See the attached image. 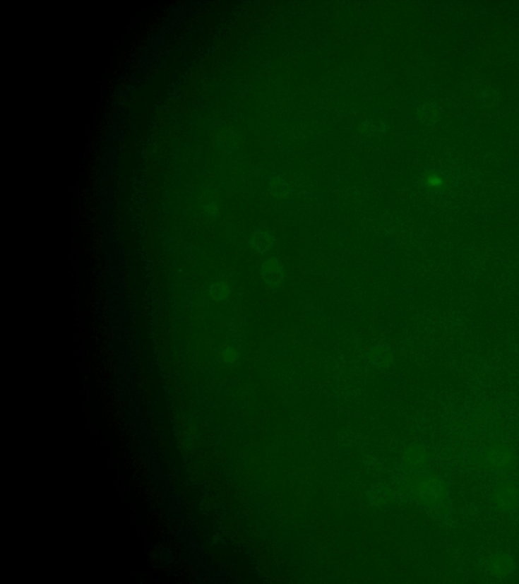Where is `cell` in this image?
I'll return each mask as SVG.
<instances>
[{
  "label": "cell",
  "instance_id": "cell-8",
  "mask_svg": "<svg viewBox=\"0 0 519 584\" xmlns=\"http://www.w3.org/2000/svg\"><path fill=\"white\" fill-rule=\"evenodd\" d=\"M427 182L430 187L437 190L441 189L446 186V181L443 180V178L439 176V174L435 173L430 174L428 176Z\"/></svg>",
  "mask_w": 519,
  "mask_h": 584
},
{
  "label": "cell",
  "instance_id": "cell-5",
  "mask_svg": "<svg viewBox=\"0 0 519 584\" xmlns=\"http://www.w3.org/2000/svg\"><path fill=\"white\" fill-rule=\"evenodd\" d=\"M251 246L256 253L262 256H269L276 248V241L269 232L260 230L253 234Z\"/></svg>",
  "mask_w": 519,
  "mask_h": 584
},
{
  "label": "cell",
  "instance_id": "cell-1",
  "mask_svg": "<svg viewBox=\"0 0 519 584\" xmlns=\"http://www.w3.org/2000/svg\"><path fill=\"white\" fill-rule=\"evenodd\" d=\"M515 451L511 446L495 443L486 446L479 453L478 462L488 471L505 475L511 472L515 465Z\"/></svg>",
  "mask_w": 519,
  "mask_h": 584
},
{
  "label": "cell",
  "instance_id": "cell-6",
  "mask_svg": "<svg viewBox=\"0 0 519 584\" xmlns=\"http://www.w3.org/2000/svg\"><path fill=\"white\" fill-rule=\"evenodd\" d=\"M428 455L421 446H411L406 453V464L414 472H421L427 466Z\"/></svg>",
  "mask_w": 519,
  "mask_h": 584
},
{
  "label": "cell",
  "instance_id": "cell-7",
  "mask_svg": "<svg viewBox=\"0 0 519 584\" xmlns=\"http://www.w3.org/2000/svg\"><path fill=\"white\" fill-rule=\"evenodd\" d=\"M514 567L513 559L511 556L499 554L491 558L489 562L490 571L496 576L503 577L508 576Z\"/></svg>",
  "mask_w": 519,
  "mask_h": 584
},
{
  "label": "cell",
  "instance_id": "cell-2",
  "mask_svg": "<svg viewBox=\"0 0 519 584\" xmlns=\"http://www.w3.org/2000/svg\"><path fill=\"white\" fill-rule=\"evenodd\" d=\"M416 497L421 503L429 507H439L446 499V485L431 475L420 477L414 486Z\"/></svg>",
  "mask_w": 519,
  "mask_h": 584
},
{
  "label": "cell",
  "instance_id": "cell-3",
  "mask_svg": "<svg viewBox=\"0 0 519 584\" xmlns=\"http://www.w3.org/2000/svg\"><path fill=\"white\" fill-rule=\"evenodd\" d=\"M493 502L499 511H511L519 504V486L512 481H503L496 487Z\"/></svg>",
  "mask_w": 519,
  "mask_h": 584
},
{
  "label": "cell",
  "instance_id": "cell-4",
  "mask_svg": "<svg viewBox=\"0 0 519 584\" xmlns=\"http://www.w3.org/2000/svg\"><path fill=\"white\" fill-rule=\"evenodd\" d=\"M261 275L269 287L276 290L286 281V270L283 263L275 257H269L263 262Z\"/></svg>",
  "mask_w": 519,
  "mask_h": 584
}]
</instances>
